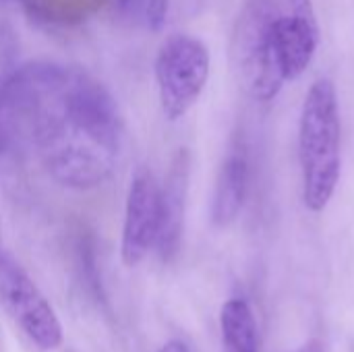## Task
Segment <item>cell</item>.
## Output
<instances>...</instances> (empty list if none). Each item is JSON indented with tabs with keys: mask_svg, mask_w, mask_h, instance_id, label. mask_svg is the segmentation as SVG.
Segmentation results:
<instances>
[{
	"mask_svg": "<svg viewBox=\"0 0 354 352\" xmlns=\"http://www.w3.org/2000/svg\"><path fill=\"white\" fill-rule=\"evenodd\" d=\"M122 118L110 91L81 68L27 62L0 81V162L33 151L73 191L108 183L122 154Z\"/></svg>",
	"mask_w": 354,
	"mask_h": 352,
	"instance_id": "obj_1",
	"label": "cell"
},
{
	"mask_svg": "<svg viewBox=\"0 0 354 352\" xmlns=\"http://www.w3.org/2000/svg\"><path fill=\"white\" fill-rule=\"evenodd\" d=\"M299 162L303 203L319 214L332 201L340 180V110L330 79H317L305 95L299 122Z\"/></svg>",
	"mask_w": 354,
	"mask_h": 352,
	"instance_id": "obj_2",
	"label": "cell"
},
{
	"mask_svg": "<svg viewBox=\"0 0 354 352\" xmlns=\"http://www.w3.org/2000/svg\"><path fill=\"white\" fill-rule=\"evenodd\" d=\"M276 0H247L232 37V60L243 89L259 100H274L286 83L280 48Z\"/></svg>",
	"mask_w": 354,
	"mask_h": 352,
	"instance_id": "obj_3",
	"label": "cell"
},
{
	"mask_svg": "<svg viewBox=\"0 0 354 352\" xmlns=\"http://www.w3.org/2000/svg\"><path fill=\"white\" fill-rule=\"evenodd\" d=\"M153 75L164 116L178 120L195 106L207 85L209 50L193 35L174 33L160 46Z\"/></svg>",
	"mask_w": 354,
	"mask_h": 352,
	"instance_id": "obj_4",
	"label": "cell"
},
{
	"mask_svg": "<svg viewBox=\"0 0 354 352\" xmlns=\"http://www.w3.org/2000/svg\"><path fill=\"white\" fill-rule=\"evenodd\" d=\"M0 305L39 349L56 351L62 344V326L29 274L0 249Z\"/></svg>",
	"mask_w": 354,
	"mask_h": 352,
	"instance_id": "obj_5",
	"label": "cell"
},
{
	"mask_svg": "<svg viewBox=\"0 0 354 352\" xmlns=\"http://www.w3.org/2000/svg\"><path fill=\"white\" fill-rule=\"evenodd\" d=\"M160 230V185L147 168H139L127 193L120 257L127 268L139 266L153 249Z\"/></svg>",
	"mask_w": 354,
	"mask_h": 352,
	"instance_id": "obj_6",
	"label": "cell"
},
{
	"mask_svg": "<svg viewBox=\"0 0 354 352\" xmlns=\"http://www.w3.org/2000/svg\"><path fill=\"white\" fill-rule=\"evenodd\" d=\"M189 176H191L189 154L187 149H178V154L172 158L164 187H160V230L153 249L158 251L162 261H172L180 251L187 195H189Z\"/></svg>",
	"mask_w": 354,
	"mask_h": 352,
	"instance_id": "obj_7",
	"label": "cell"
},
{
	"mask_svg": "<svg viewBox=\"0 0 354 352\" xmlns=\"http://www.w3.org/2000/svg\"><path fill=\"white\" fill-rule=\"evenodd\" d=\"M319 46L317 21L297 15H280L278 19V48L286 81L299 79L311 64Z\"/></svg>",
	"mask_w": 354,
	"mask_h": 352,
	"instance_id": "obj_8",
	"label": "cell"
},
{
	"mask_svg": "<svg viewBox=\"0 0 354 352\" xmlns=\"http://www.w3.org/2000/svg\"><path fill=\"white\" fill-rule=\"evenodd\" d=\"M247 183H249V166L243 154H230L216 180L214 201H212V220L216 226H228L232 224L247 197Z\"/></svg>",
	"mask_w": 354,
	"mask_h": 352,
	"instance_id": "obj_9",
	"label": "cell"
},
{
	"mask_svg": "<svg viewBox=\"0 0 354 352\" xmlns=\"http://www.w3.org/2000/svg\"><path fill=\"white\" fill-rule=\"evenodd\" d=\"M224 352H259V332L253 309L243 299H228L220 311Z\"/></svg>",
	"mask_w": 354,
	"mask_h": 352,
	"instance_id": "obj_10",
	"label": "cell"
},
{
	"mask_svg": "<svg viewBox=\"0 0 354 352\" xmlns=\"http://www.w3.org/2000/svg\"><path fill=\"white\" fill-rule=\"evenodd\" d=\"M168 15V0H145L143 4V17L149 29L158 31L166 23Z\"/></svg>",
	"mask_w": 354,
	"mask_h": 352,
	"instance_id": "obj_11",
	"label": "cell"
},
{
	"mask_svg": "<svg viewBox=\"0 0 354 352\" xmlns=\"http://www.w3.org/2000/svg\"><path fill=\"white\" fill-rule=\"evenodd\" d=\"M288 4L292 8L290 15H297V17H303V19H309V21H317L311 0H288Z\"/></svg>",
	"mask_w": 354,
	"mask_h": 352,
	"instance_id": "obj_12",
	"label": "cell"
},
{
	"mask_svg": "<svg viewBox=\"0 0 354 352\" xmlns=\"http://www.w3.org/2000/svg\"><path fill=\"white\" fill-rule=\"evenodd\" d=\"M158 352H189V346L183 340H170V342H166Z\"/></svg>",
	"mask_w": 354,
	"mask_h": 352,
	"instance_id": "obj_13",
	"label": "cell"
},
{
	"mask_svg": "<svg viewBox=\"0 0 354 352\" xmlns=\"http://www.w3.org/2000/svg\"><path fill=\"white\" fill-rule=\"evenodd\" d=\"M295 352H324V346H322L319 340H309L303 346H299Z\"/></svg>",
	"mask_w": 354,
	"mask_h": 352,
	"instance_id": "obj_14",
	"label": "cell"
},
{
	"mask_svg": "<svg viewBox=\"0 0 354 352\" xmlns=\"http://www.w3.org/2000/svg\"><path fill=\"white\" fill-rule=\"evenodd\" d=\"M0 245H2V230H0ZM2 249V247H0Z\"/></svg>",
	"mask_w": 354,
	"mask_h": 352,
	"instance_id": "obj_15",
	"label": "cell"
}]
</instances>
